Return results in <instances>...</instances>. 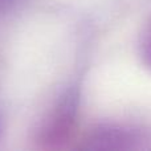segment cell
Listing matches in <instances>:
<instances>
[{
  "label": "cell",
  "instance_id": "6da1fadb",
  "mask_svg": "<svg viewBox=\"0 0 151 151\" xmlns=\"http://www.w3.org/2000/svg\"><path fill=\"white\" fill-rule=\"evenodd\" d=\"M82 147L91 151L151 150V127L133 123H99L88 133Z\"/></svg>",
  "mask_w": 151,
  "mask_h": 151
},
{
  "label": "cell",
  "instance_id": "7a4b0ae2",
  "mask_svg": "<svg viewBox=\"0 0 151 151\" xmlns=\"http://www.w3.org/2000/svg\"><path fill=\"white\" fill-rule=\"evenodd\" d=\"M78 101H80V94L76 88H70L64 93L56 106L49 123L45 127L42 135L45 143L49 146H56L64 143L70 137L77 117Z\"/></svg>",
  "mask_w": 151,
  "mask_h": 151
},
{
  "label": "cell",
  "instance_id": "3957f363",
  "mask_svg": "<svg viewBox=\"0 0 151 151\" xmlns=\"http://www.w3.org/2000/svg\"><path fill=\"white\" fill-rule=\"evenodd\" d=\"M138 52L143 65L151 72V17L146 21L139 35Z\"/></svg>",
  "mask_w": 151,
  "mask_h": 151
},
{
  "label": "cell",
  "instance_id": "277c9868",
  "mask_svg": "<svg viewBox=\"0 0 151 151\" xmlns=\"http://www.w3.org/2000/svg\"><path fill=\"white\" fill-rule=\"evenodd\" d=\"M3 129H4V122H3V117L0 114V138H1V134H3Z\"/></svg>",
  "mask_w": 151,
  "mask_h": 151
}]
</instances>
